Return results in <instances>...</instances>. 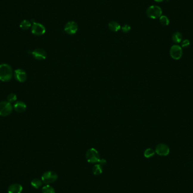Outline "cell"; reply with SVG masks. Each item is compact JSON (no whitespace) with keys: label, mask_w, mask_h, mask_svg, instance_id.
<instances>
[{"label":"cell","mask_w":193,"mask_h":193,"mask_svg":"<svg viewBox=\"0 0 193 193\" xmlns=\"http://www.w3.org/2000/svg\"><path fill=\"white\" fill-rule=\"evenodd\" d=\"M43 182L42 180H40V179L38 178H35L32 180L31 184L33 188L36 189H38L40 188L43 185Z\"/></svg>","instance_id":"ac0fdd59"},{"label":"cell","mask_w":193,"mask_h":193,"mask_svg":"<svg viewBox=\"0 0 193 193\" xmlns=\"http://www.w3.org/2000/svg\"><path fill=\"white\" fill-rule=\"evenodd\" d=\"M31 32L32 33L36 36H42L45 32L46 29L43 24L36 23V21L33 23L31 26Z\"/></svg>","instance_id":"8992f818"},{"label":"cell","mask_w":193,"mask_h":193,"mask_svg":"<svg viewBox=\"0 0 193 193\" xmlns=\"http://www.w3.org/2000/svg\"><path fill=\"white\" fill-rule=\"evenodd\" d=\"M103 171V166L99 164H97L94 165L92 168V172L94 175L98 176L100 175Z\"/></svg>","instance_id":"2e32d148"},{"label":"cell","mask_w":193,"mask_h":193,"mask_svg":"<svg viewBox=\"0 0 193 193\" xmlns=\"http://www.w3.org/2000/svg\"><path fill=\"white\" fill-rule=\"evenodd\" d=\"M86 159L90 163H96L100 160V156L97 150L91 148L87 151L86 153Z\"/></svg>","instance_id":"3957f363"},{"label":"cell","mask_w":193,"mask_h":193,"mask_svg":"<svg viewBox=\"0 0 193 193\" xmlns=\"http://www.w3.org/2000/svg\"><path fill=\"white\" fill-rule=\"evenodd\" d=\"M154 1H156V2H161L163 1L164 0H154Z\"/></svg>","instance_id":"484cf974"},{"label":"cell","mask_w":193,"mask_h":193,"mask_svg":"<svg viewBox=\"0 0 193 193\" xmlns=\"http://www.w3.org/2000/svg\"><path fill=\"white\" fill-rule=\"evenodd\" d=\"M14 108L15 110L17 112L23 113V112L25 111V110L27 108V106L24 102H22V101H18L14 104Z\"/></svg>","instance_id":"4fadbf2b"},{"label":"cell","mask_w":193,"mask_h":193,"mask_svg":"<svg viewBox=\"0 0 193 193\" xmlns=\"http://www.w3.org/2000/svg\"><path fill=\"white\" fill-rule=\"evenodd\" d=\"M23 190V187L21 185L18 183L12 184L8 188V193H21Z\"/></svg>","instance_id":"7c38bea8"},{"label":"cell","mask_w":193,"mask_h":193,"mask_svg":"<svg viewBox=\"0 0 193 193\" xmlns=\"http://www.w3.org/2000/svg\"><path fill=\"white\" fill-rule=\"evenodd\" d=\"M155 151L151 148H148L145 150L144 152V156L146 158H150L155 155Z\"/></svg>","instance_id":"d6986e66"},{"label":"cell","mask_w":193,"mask_h":193,"mask_svg":"<svg viewBox=\"0 0 193 193\" xmlns=\"http://www.w3.org/2000/svg\"><path fill=\"white\" fill-rule=\"evenodd\" d=\"M42 193H55V190L52 186H50L49 185H46L43 187L42 189Z\"/></svg>","instance_id":"ffe728a7"},{"label":"cell","mask_w":193,"mask_h":193,"mask_svg":"<svg viewBox=\"0 0 193 193\" xmlns=\"http://www.w3.org/2000/svg\"><path fill=\"white\" fill-rule=\"evenodd\" d=\"M108 28L113 32H118L119 30L120 29L121 27L118 22L113 21L109 23Z\"/></svg>","instance_id":"5bb4252c"},{"label":"cell","mask_w":193,"mask_h":193,"mask_svg":"<svg viewBox=\"0 0 193 193\" xmlns=\"http://www.w3.org/2000/svg\"><path fill=\"white\" fill-rule=\"evenodd\" d=\"M58 179L57 174L53 171H47L43 174L41 177V180L43 183L46 185H49L55 182Z\"/></svg>","instance_id":"277c9868"},{"label":"cell","mask_w":193,"mask_h":193,"mask_svg":"<svg viewBox=\"0 0 193 193\" xmlns=\"http://www.w3.org/2000/svg\"><path fill=\"white\" fill-rule=\"evenodd\" d=\"M64 30L69 35H74L78 30V25L75 21H69L65 25Z\"/></svg>","instance_id":"ba28073f"},{"label":"cell","mask_w":193,"mask_h":193,"mask_svg":"<svg viewBox=\"0 0 193 193\" xmlns=\"http://www.w3.org/2000/svg\"><path fill=\"white\" fill-rule=\"evenodd\" d=\"M169 148L164 144H159L156 146V153L160 156L168 155L169 153Z\"/></svg>","instance_id":"9c48e42d"},{"label":"cell","mask_w":193,"mask_h":193,"mask_svg":"<svg viewBox=\"0 0 193 193\" xmlns=\"http://www.w3.org/2000/svg\"><path fill=\"white\" fill-rule=\"evenodd\" d=\"M14 77L16 80L23 83L27 79V74L23 70L18 69L14 71Z\"/></svg>","instance_id":"8fae6325"},{"label":"cell","mask_w":193,"mask_h":193,"mask_svg":"<svg viewBox=\"0 0 193 193\" xmlns=\"http://www.w3.org/2000/svg\"><path fill=\"white\" fill-rule=\"evenodd\" d=\"M172 39L174 43H180L182 41V34L179 32H175L172 36Z\"/></svg>","instance_id":"9a60e30c"},{"label":"cell","mask_w":193,"mask_h":193,"mask_svg":"<svg viewBox=\"0 0 193 193\" xmlns=\"http://www.w3.org/2000/svg\"><path fill=\"white\" fill-rule=\"evenodd\" d=\"M98 163L99 164H101L102 166H105L106 164V161L105 159H100V160L98 161Z\"/></svg>","instance_id":"d4e9b609"},{"label":"cell","mask_w":193,"mask_h":193,"mask_svg":"<svg viewBox=\"0 0 193 193\" xmlns=\"http://www.w3.org/2000/svg\"><path fill=\"white\" fill-rule=\"evenodd\" d=\"M159 21L163 26H168L169 23V20L166 15H161L159 18Z\"/></svg>","instance_id":"44dd1931"},{"label":"cell","mask_w":193,"mask_h":193,"mask_svg":"<svg viewBox=\"0 0 193 193\" xmlns=\"http://www.w3.org/2000/svg\"><path fill=\"white\" fill-rule=\"evenodd\" d=\"M13 106L10 102L2 101L0 102V116H6L12 113Z\"/></svg>","instance_id":"5b68a950"},{"label":"cell","mask_w":193,"mask_h":193,"mask_svg":"<svg viewBox=\"0 0 193 193\" xmlns=\"http://www.w3.org/2000/svg\"><path fill=\"white\" fill-rule=\"evenodd\" d=\"M31 53L35 59L39 60L45 59L47 57L46 52L42 49H36L34 50Z\"/></svg>","instance_id":"30bf717a"},{"label":"cell","mask_w":193,"mask_h":193,"mask_svg":"<svg viewBox=\"0 0 193 193\" xmlns=\"http://www.w3.org/2000/svg\"><path fill=\"white\" fill-rule=\"evenodd\" d=\"M169 1V0H166V1H167V2H168V1Z\"/></svg>","instance_id":"4316f807"},{"label":"cell","mask_w":193,"mask_h":193,"mask_svg":"<svg viewBox=\"0 0 193 193\" xmlns=\"http://www.w3.org/2000/svg\"><path fill=\"white\" fill-rule=\"evenodd\" d=\"M16 99V96L14 93H11L7 96V101L10 103L15 102Z\"/></svg>","instance_id":"7402d4cb"},{"label":"cell","mask_w":193,"mask_h":193,"mask_svg":"<svg viewBox=\"0 0 193 193\" xmlns=\"http://www.w3.org/2000/svg\"><path fill=\"white\" fill-rule=\"evenodd\" d=\"M170 55L172 58L175 60H178L181 58L182 55V49L181 46L178 45H174L170 49Z\"/></svg>","instance_id":"52a82bcc"},{"label":"cell","mask_w":193,"mask_h":193,"mask_svg":"<svg viewBox=\"0 0 193 193\" xmlns=\"http://www.w3.org/2000/svg\"><path fill=\"white\" fill-rule=\"evenodd\" d=\"M13 77V70L9 64L0 65V80L9 81Z\"/></svg>","instance_id":"6da1fadb"},{"label":"cell","mask_w":193,"mask_h":193,"mask_svg":"<svg viewBox=\"0 0 193 193\" xmlns=\"http://www.w3.org/2000/svg\"><path fill=\"white\" fill-rule=\"evenodd\" d=\"M20 28L23 30H27L32 26L31 22L28 20H23L20 23Z\"/></svg>","instance_id":"e0dca14e"},{"label":"cell","mask_w":193,"mask_h":193,"mask_svg":"<svg viewBox=\"0 0 193 193\" xmlns=\"http://www.w3.org/2000/svg\"><path fill=\"white\" fill-rule=\"evenodd\" d=\"M190 41L188 39L184 40L182 43H181V47L182 48H188V46L190 45Z\"/></svg>","instance_id":"cb8c5ba5"},{"label":"cell","mask_w":193,"mask_h":193,"mask_svg":"<svg viewBox=\"0 0 193 193\" xmlns=\"http://www.w3.org/2000/svg\"><path fill=\"white\" fill-rule=\"evenodd\" d=\"M162 14V10L158 6H151L146 11V15L151 19H157L160 18Z\"/></svg>","instance_id":"7a4b0ae2"},{"label":"cell","mask_w":193,"mask_h":193,"mask_svg":"<svg viewBox=\"0 0 193 193\" xmlns=\"http://www.w3.org/2000/svg\"><path fill=\"white\" fill-rule=\"evenodd\" d=\"M122 31L124 32V33H128L130 32V31L131 30V27L130 26L128 25V24H125L123 27H122Z\"/></svg>","instance_id":"603a6c76"}]
</instances>
